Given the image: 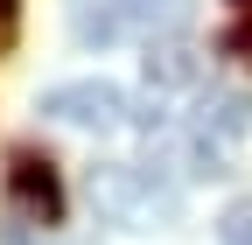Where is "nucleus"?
Instances as JSON below:
<instances>
[{
  "label": "nucleus",
  "instance_id": "1a4fd4ad",
  "mask_svg": "<svg viewBox=\"0 0 252 245\" xmlns=\"http://www.w3.org/2000/svg\"><path fill=\"white\" fill-rule=\"evenodd\" d=\"M7 28H14V0H0V35H7Z\"/></svg>",
  "mask_w": 252,
  "mask_h": 245
},
{
  "label": "nucleus",
  "instance_id": "423d86ee",
  "mask_svg": "<svg viewBox=\"0 0 252 245\" xmlns=\"http://www.w3.org/2000/svg\"><path fill=\"white\" fill-rule=\"evenodd\" d=\"M182 84H196V49H182V42L147 49V91H182Z\"/></svg>",
  "mask_w": 252,
  "mask_h": 245
},
{
  "label": "nucleus",
  "instance_id": "39448f33",
  "mask_svg": "<svg viewBox=\"0 0 252 245\" xmlns=\"http://www.w3.org/2000/svg\"><path fill=\"white\" fill-rule=\"evenodd\" d=\"M196 133L217 140V147H231L252 133V91H210V98L196 105Z\"/></svg>",
  "mask_w": 252,
  "mask_h": 245
},
{
  "label": "nucleus",
  "instance_id": "f03ea898",
  "mask_svg": "<svg viewBox=\"0 0 252 245\" xmlns=\"http://www.w3.org/2000/svg\"><path fill=\"white\" fill-rule=\"evenodd\" d=\"M189 21V0H70L77 42H119V35H168Z\"/></svg>",
  "mask_w": 252,
  "mask_h": 245
},
{
  "label": "nucleus",
  "instance_id": "f257e3e1",
  "mask_svg": "<svg viewBox=\"0 0 252 245\" xmlns=\"http://www.w3.org/2000/svg\"><path fill=\"white\" fill-rule=\"evenodd\" d=\"M84 196L112 231H161V224L182 217V189L161 182L154 168H140V161H98L84 175Z\"/></svg>",
  "mask_w": 252,
  "mask_h": 245
},
{
  "label": "nucleus",
  "instance_id": "20e7f679",
  "mask_svg": "<svg viewBox=\"0 0 252 245\" xmlns=\"http://www.w3.org/2000/svg\"><path fill=\"white\" fill-rule=\"evenodd\" d=\"M7 189H14V210L21 217H35V224H56L63 217V182L42 154H14L7 161Z\"/></svg>",
  "mask_w": 252,
  "mask_h": 245
},
{
  "label": "nucleus",
  "instance_id": "0eeeda50",
  "mask_svg": "<svg viewBox=\"0 0 252 245\" xmlns=\"http://www.w3.org/2000/svg\"><path fill=\"white\" fill-rule=\"evenodd\" d=\"M217 245H252V203H231L224 224H217Z\"/></svg>",
  "mask_w": 252,
  "mask_h": 245
},
{
  "label": "nucleus",
  "instance_id": "9d476101",
  "mask_svg": "<svg viewBox=\"0 0 252 245\" xmlns=\"http://www.w3.org/2000/svg\"><path fill=\"white\" fill-rule=\"evenodd\" d=\"M231 7H252V0H231Z\"/></svg>",
  "mask_w": 252,
  "mask_h": 245
},
{
  "label": "nucleus",
  "instance_id": "6e6552de",
  "mask_svg": "<svg viewBox=\"0 0 252 245\" xmlns=\"http://www.w3.org/2000/svg\"><path fill=\"white\" fill-rule=\"evenodd\" d=\"M224 56H238V63H252V7H238V21L224 28Z\"/></svg>",
  "mask_w": 252,
  "mask_h": 245
},
{
  "label": "nucleus",
  "instance_id": "7ed1b4c3",
  "mask_svg": "<svg viewBox=\"0 0 252 245\" xmlns=\"http://www.w3.org/2000/svg\"><path fill=\"white\" fill-rule=\"evenodd\" d=\"M42 119L77 126V133H119L133 112H126V91L112 77H70V84H49L42 91Z\"/></svg>",
  "mask_w": 252,
  "mask_h": 245
}]
</instances>
